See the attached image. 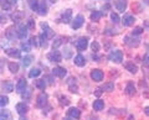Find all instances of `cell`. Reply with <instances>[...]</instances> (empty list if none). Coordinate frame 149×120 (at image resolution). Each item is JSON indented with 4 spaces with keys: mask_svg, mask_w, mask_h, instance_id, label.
<instances>
[{
    "mask_svg": "<svg viewBox=\"0 0 149 120\" xmlns=\"http://www.w3.org/2000/svg\"><path fill=\"white\" fill-rule=\"evenodd\" d=\"M26 86H27V83H26L25 78L19 79V82L16 83V92H17V93H22V92H25Z\"/></svg>",
    "mask_w": 149,
    "mask_h": 120,
    "instance_id": "7c38bea8",
    "label": "cell"
},
{
    "mask_svg": "<svg viewBox=\"0 0 149 120\" xmlns=\"http://www.w3.org/2000/svg\"><path fill=\"white\" fill-rule=\"evenodd\" d=\"M31 61H32V57L31 56L22 57V66H24V67H29L30 64H31Z\"/></svg>",
    "mask_w": 149,
    "mask_h": 120,
    "instance_id": "e575fe53",
    "label": "cell"
},
{
    "mask_svg": "<svg viewBox=\"0 0 149 120\" xmlns=\"http://www.w3.org/2000/svg\"><path fill=\"white\" fill-rule=\"evenodd\" d=\"M27 30H29V27L25 26V25H20L17 29V35H19V39L24 40L27 37Z\"/></svg>",
    "mask_w": 149,
    "mask_h": 120,
    "instance_id": "8fae6325",
    "label": "cell"
},
{
    "mask_svg": "<svg viewBox=\"0 0 149 120\" xmlns=\"http://www.w3.org/2000/svg\"><path fill=\"white\" fill-rule=\"evenodd\" d=\"M9 71H10L11 73L19 72V64L16 62H9Z\"/></svg>",
    "mask_w": 149,
    "mask_h": 120,
    "instance_id": "f546056e",
    "label": "cell"
},
{
    "mask_svg": "<svg viewBox=\"0 0 149 120\" xmlns=\"http://www.w3.org/2000/svg\"><path fill=\"white\" fill-rule=\"evenodd\" d=\"M47 40H49V39L46 37L45 34L42 32V34L40 35V46H41V47H47V42H46Z\"/></svg>",
    "mask_w": 149,
    "mask_h": 120,
    "instance_id": "836d02e7",
    "label": "cell"
},
{
    "mask_svg": "<svg viewBox=\"0 0 149 120\" xmlns=\"http://www.w3.org/2000/svg\"><path fill=\"white\" fill-rule=\"evenodd\" d=\"M111 19H112V21L114 22V24H117V22H119V16H118V14H116V12H112L111 14Z\"/></svg>",
    "mask_w": 149,
    "mask_h": 120,
    "instance_id": "ab89813d",
    "label": "cell"
},
{
    "mask_svg": "<svg viewBox=\"0 0 149 120\" xmlns=\"http://www.w3.org/2000/svg\"><path fill=\"white\" fill-rule=\"evenodd\" d=\"M101 90H102V88H97L96 92H95V94H96L97 97H101V94H102V92H101Z\"/></svg>",
    "mask_w": 149,
    "mask_h": 120,
    "instance_id": "c3c4849f",
    "label": "cell"
},
{
    "mask_svg": "<svg viewBox=\"0 0 149 120\" xmlns=\"http://www.w3.org/2000/svg\"><path fill=\"white\" fill-rule=\"evenodd\" d=\"M24 12H21V11H16V12H14L13 15H11V20L14 22H21L22 20V17H24Z\"/></svg>",
    "mask_w": 149,
    "mask_h": 120,
    "instance_id": "603a6c76",
    "label": "cell"
},
{
    "mask_svg": "<svg viewBox=\"0 0 149 120\" xmlns=\"http://www.w3.org/2000/svg\"><path fill=\"white\" fill-rule=\"evenodd\" d=\"M124 42L127 43L129 47H138L141 40L137 39V37H134V35H130V36H125V37H124Z\"/></svg>",
    "mask_w": 149,
    "mask_h": 120,
    "instance_id": "7a4b0ae2",
    "label": "cell"
},
{
    "mask_svg": "<svg viewBox=\"0 0 149 120\" xmlns=\"http://www.w3.org/2000/svg\"><path fill=\"white\" fill-rule=\"evenodd\" d=\"M41 27L44 29V34H45V36H46L47 39H52L54 36H55V32L50 29L49 25L46 24V22H41Z\"/></svg>",
    "mask_w": 149,
    "mask_h": 120,
    "instance_id": "30bf717a",
    "label": "cell"
},
{
    "mask_svg": "<svg viewBox=\"0 0 149 120\" xmlns=\"http://www.w3.org/2000/svg\"><path fill=\"white\" fill-rule=\"evenodd\" d=\"M74 64L78 67H83L86 64V59L85 57L82 56V54H77L76 57H74Z\"/></svg>",
    "mask_w": 149,
    "mask_h": 120,
    "instance_id": "44dd1931",
    "label": "cell"
},
{
    "mask_svg": "<svg viewBox=\"0 0 149 120\" xmlns=\"http://www.w3.org/2000/svg\"><path fill=\"white\" fill-rule=\"evenodd\" d=\"M108 58L111 59L112 62H116V63H120V62L123 61V53H122V51H119V50L112 51V52L109 53Z\"/></svg>",
    "mask_w": 149,
    "mask_h": 120,
    "instance_id": "6da1fadb",
    "label": "cell"
},
{
    "mask_svg": "<svg viewBox=\"0 0 149 120\" xmlns=\"http://www.w3.org/2000/svg\"><path fill=\"white\" fill-rule=\"evenodd\" d=\"M144 112H146V114H147V115H149V107L144 108Z\"/></svg>",
    "mask_w": 149,
    "mask_h": 120,
    "instance_id": "f907efd6",
    "label": "cell"
},
{
    "mask_svg": "<svg viewBox=\"0 0 149 120\" xmlns=\"http://www.w3.org/2000/svg\"><path fill=\"white\" fill-rule=\"evenodd\" d=\"M17 31H15V27L14 26H10V27H8L6 31H5V36L10 40V41H15L17 37H19V35L16 34Z\"/></svg>",
    "mask_w": 149,
    "mask_h": 120,
    "instance_id": "5b68a950",
    "label": "cell"
},
{
    "mask_svg": "<svg viewBox=\"0 0 149 120\" xmlns=\"http://www.w3.org/2000/svg\"><path fill=\"white\" fill-rule=\"evenodd\" d=\"M1 9L3 10H10L11 9V4L9 0H1Z\"/></svg>",
    "mask_w": 149,
    "mask_h": 120,
    "instance_id": "d590c367",
    "label": "cell"
},
{
    "mask_svg": "<svg viewBox=\"0 0 149 120\" xmlns=\"http://www.w3.org/2000/svg\"><path fill=\"white\" fill-rule=\"evenodd\" d=\"M104 108V101H102V100H95L93 101V109L96 110V112H100V110H102Z\"/></svg>",
    "mask_w": 149,
    "mask_h": 120,
    "instance_id": "cb8c5ba5",
    "label": "cell"
},
{
    "mask_svg": "<svg viewBox=\"0 0 149 120\" xmlns=\"http://www.w3.org/2000/svg\"><path fill=\"white\" fill-rule=\"evenodd\" d=\"M74 82H76V81H74ZM74 82H73V78H70L67 83H68L70 90H71L72 93H77V92H78V87H77V84Z\"/></svg>",
    "mask_w": 149,
    "mask_h": 120,
    "instance_id": "d4e9b609",
    "label": "cell"
},
{
    "mask_svg": "<svg viewBox=\"0 0 149 120\" xmlns=\"http://www.w3.org/2000/svg\"><path fill=\"white\" fill-rule=\"evenodd\" d=\"M124 67H125V70H127L128 72L133 73V74H136V73L138 72V67H137V64L134 62H127L124 64Z\"/></svg>",
    "mask_w": 149,
    "mask_h": 120,
    "instance_id": "ac0fdd59",
    "label": "cell"
},
{
    "mask_svg": "<svg viewBox=\"0 0 149 120\" xmlns=\"http://www.w3.org/2000/svg\"><path fill=\"white\" fill-rule=\"evenodd\" d=\"M11 1H13V3H16V1H17V0H11Z\"/></svg>",
    "mask_w": 149,
    "mask_h": 120,
    "instance_id": "11a10c76",
    "label": "cell"
},
{
    "mask_svg": "<svg viewBox=\"0 0 149 120\" xmlns=\"http://www.w3.org/2000/svg\"><path fill=\"white\" fill-rule=\"evenodd\" d=\"M30 43H31V46H37L39 43H37V39L36 37H31L30 39Z\"/></svg>",
    "mask_w": 149,
    "mask_h": 120,
    "instance_id": "f6af8a7d",
    "label": "cell"
},
{
    "mask_svg": "<svg viewBox=\"0 0 149 120\" xmlns=\"http://www.w3.org/2000/svg\"><path fill=\"white\" fill-rule=\"evenodd\" d=\"M65 52H66V54H65V57H66V58L71 57V50H70V48H66V50H65Z\"/></svg>",
    "mask_w": 149,
    "mask_h": 120,
    "instance_id": "bcb514c9",
    "label": "cell"
},
{
    "mask_svg": "<svg viewBox=\"0 0 149 120\" xmlns=\"http://www.w3.org/2000/svg\"><path fill=\"white\" fill-rule=\"evenodd\" d=\"M116 8H117L118 11L124 12L125 9H127V0H117L116 1Z\"/></svg>",
    "mask_w": 149,
    "mask_h": 120,
    "instance_id": "d6986e66",
    "label": "cell"
},
{
    "mask_svg": "<svg viewBox=\"0 0 149 120\" xmlns=\"http://www.w3.org/2000/svg\"><path fill=\"white\" fill-rule=\"evenodd\" d=\"M49 59L51 62H55V63H58L61 62L62 59V56H61V52H58V51H52V52L49 53Z\"/></svg>",
    "mask_w": 149,
    "mask_h": 120,
    "instance_id": "52a82bcc",
    "label": "cell"
},
{
    "mask_svg": "<svg viewBox=\"0 0 149 120\" xmlns=\"http://www.w3.org/2000/svg\"><path fill=\"white\" fill-rule=\"evenodd\" d=\"M144 3H146L147 5H149V0H144Z\"/></svg>",
    "mask_w": 149,
    "mask_h": 120,
    "instance_id": "db71d44e",
    "label": "cell"
},
{
    "mask_svg": "<svg viewBox=\"0 0 149 120\" xmlns=\"http://www.w3.org/2000/svg\"><path fill=\"white\" fill-rule=\"evenodd\" d=\"M63 120H74V119L73 118H65Z\"/></svg>",
    "mask_w": 149,
    "mask_h": 120,
    "instance_id": "f5cc1de1",
    "label": "cell"
},
{
    "mask_svg": "<svg viewBox=\"0 0 149 120\" xmlns=\"http://www.w3.org/2000/svg\"><path fill=\"white\" fill-rule=\"evenodd\" d=\"M85 24V17H83V15H77L76 17H74V20L72 21V29L73 30H77V29H80V27H82V25Z\"/></svg>",
    "mask_w": 149,
    "mask_h": 120,
    "instance_id": "3957f363",
    "label": "cell"
},
{
    "mask_svg": "<svg viewBox=\"0 0 149 120\" xmlns=\"http://www.w3.org/2000/svg\"><path fill=\"white\" fill-rule=\"evenodd\" d=\"M8 103H9V98H8V97H5V95L0 97V105H1V107H5Z\"/></svg>",
    "mask_w": 149,
    "mask_h": 120,
    "instance_id": "f35d334b",
    "label": "cell"
},
{
    "mask_svg": "<svg viewBox=\"0 0 149 120\" xmlns=\"http://www.w3.org/2000/svg\"><path fill=\"white\" fill-rule=\"evenodd\" d=\"M3 90L4 92H8V93H10V92L14 90V84L11 82H4L3 83Z\"/></svg>",
    "mask_w": 149,
    "mask_h": 120,
    "instance_id": "4316f807",
    "label": "cell"
},
{
    "mask_svg": "<svg viewBox=\"0 0 149 120\" xmlns=\"http://www.w3.org/2000/svg\"><path fill=\"white\" fill-rule=\"evenodd\" d=\"M29 29H34V26H35V24H34V20L32 19H29V21H27V25H26Z\"/></svg>",
    "mask_w": 149,
    "mask_h": 120,
    "instance_id": "ee69618b",
    "label": "cell"
},
{
    "mask_svg": "<svg viewBox=\"0 0 149 120\" xmlns=\"http://www.w3.org/2000/svg\"><path fill=\"white\" fill-rule=\"evenodd\" d=\"M47 11V6H46V3L45 0H42V1H40L39 4V9H37V12H39V15H46V12Z\"/></svg>",
    "mask_w": 149,
    "mask_h": 120,
    "instance_id": "7402d4cb",
    "label": "cell"
},
{
    "mask_svg": "<svg viewBox=\"0 0 149 120\" xmlns=\"http://www.w3.org/2000/svg\"><path fill=\"white\" fill-rule=\"evenodd\" d=\"M91 48H92L93 52L97 53V52H98V51L101 50V46H100V43L97 42V41H95V42H92V43H91Z\"/></svg>",
    "mask_w": 149,
    "mask_h": 120,
    "instance_id": "8d00e7d4",
    "label": "cell"
},
{
    "mask_svg": "<svg viewBox=\"0 0 149 120\" xmlns=\"http://www.w3.org/2000/svg\"><path fill=\"white\" fill-rule=\"evenodd\" d=\"M67 114H68L70 118H73V119H80V117H81L80 109H78V108H74V107L70 108L68 112H67Z\"/></svg>",
    "mask_w": 149,
    "mask_h": 120,
    "instance_id": "5bb4252c",
    "label": "cell"
},
{
    "mask_svg": "<svg viewBox=\"0 0 149 120\" xmlns=\"http://www.w3.org/2000/svg\"><path fill=\"white\" fill-rule=\"evenodd\" d=\"M66 73H67V71L65 70L63 67H55L52 70V74L58 77V78H63L65 76H66Z\"/></svg>",
    "mask_w": 149,
    "mask_h": 120,
    "instance_id": "4fadbf2b",
    "label": "cell"
},
{
    "mask_svg": "<svg viewBox=\"0 0 149 120\" xmlns=\"http://www.w3.org/2000/svg\"><path fill=\"white\" fill-rule=\"evenodd\" d=\"M47 104V94L45 93H41L39 97H37V107L39 108H42Z\"/></svg>",
    "mask_w": 149,
    "mask_h": 120,
    "instance_id": "9a60e30c",
    "label": "cell"
},
{
    "mask_svg": "<svg viewBox=\"0 0 149 120\" xmlns=\"http://www.w3.org/2000/svg\"><path fill=\"white\" fill-rule=\"evenodd\" d=\"M20 120H26V119H25V118H21V119H20Z\"/></svg>",
    "mask_w": 149,
    "mask_h": 120,
    "instance_id": "9f6ffc18",
    "label": "cell"
},
{
    "mask_svg": "<svg viewBox=\"0 0 149 120\" xmlns=\"http://www.w3.org/2000/svg\"><path fill=\"white\" fill-rule=\"evenodd\" d=\"M60 100H61V104L62 105H68L70 104V100H68V98H66V97H61Z\"/></svg>",
    "mask_w": 149,
    "mask_h": 120,
    "instance_id": "7bdbcfd3",
    "label": "cell"
},
{
    "mask_svg": "<svg viewBox=\"0 0 149 120\" xmlns=\"http://www.w3.org/2000/svg\"><path fill=\"white\" fill-rule=\"evenodd\" d=\"M62 41H63L62 37H57V39H56L55 42H54V48H57L58 46H61L62 45Z\"/></svg>",
    "mask_w": 149,
    "mask_h": 120,
    "instance_id": "60d3db41",
    "label": "cell"
},
{
    "mask_svg": "<svg viewBox=\"0 0 149 120\" xmlns=\"http://www.w3.org/2000/svg\"><path fill=\"white\" fill-rule=\"evenodd\" d=\"M71 17H72V10L71 9H67V10H65L61 15V22L63 24H68V22H71Z\"/></svg>",
    "mask_w": 149,
    "mask_h": 120,
    "instance_id": "9c48e42d",
    "label": "cell"
},
{
    "mask_svg": "<svg viewBox=\"0 0 149 120\" xmlns=\"http://www.w3.org/2000/svg\"><path fill=\"white\" fill-rule=\"evenodd\" d=\"M35 86H36V88H39V89H45L46 88V82H45V79H37L36 82H35Z\"/></svg>",
    "mask_w": 149,
    "mask_h": 120,
    "instance_id": "1f68e13d",
    "label": "cell"
},
{
    "mask_svg": "<svg viewBox=\"0 0 149 120\" xmlns=\"http://www.w3.org/2000/svg\"><path fill=\"white\" fill-rule=\"evenodd\" d=\"M128 120H134V117H133V115H130V117L128 118Z\"/></svg>",
    "mask_w": 149,
    "mask_h": 120,
    "instance_id": "816d5d0a",
    "label": "cell"
},
{
    "mask_svg": "<svg viewBox=\"0 0 149 120\" xmlns=\"http://www.w3.org/2000/svg\"><path fill=\"white\" fill-rule=\"evenodd\" d=\"M125 93L128 95H134L136 94V87H134V83L133 82H128L127 86H125Z\"/></svg>",
    "mask_w": 149,
    "mask_h": 120,
    "instance_id": "ffe728a7",
    "label": "cell"
},
{
    "mask_svg": "<svg viewBox=\"0 0 149 120\" xmlns=\"http://www.w3.org/2000/svg\"><path fill=\"white\" fill-rule=\"evenodd\" d=\"M134 21H136V19H134V16L132 15V14H124V16H123V19H122V24L125 26V27H128V26H132L134 24Z\"/></svg>",
    "mask_w": 149,
    "mask_h": 120,
    "instance_id": "277c9868",
    "label": "cell"
},
{
    "mask_svg": "<svg viewBox=\"0 0 149 120\" xmlns=\"http://www.w3.org/2000/svg\"><path fill=\"white\" fill-rule=\"evenodd\" d=\"M109 8H111V6H109V4H106V6L103 5V10H108Z\"/></svg>",
    "mask_w": 149,
    "mask_h": 120,
    "instance_id": "681fc988",
    "label": "cell"
},
{
    "mask_svg": "<svg viewBox=\"0 0 149 120\" xmlns=\"http://www.w3.org/2000/svg\"><path fill=\"white\" fill-rule=\"evenodd\" d=\"M40 74H41V71L39 70V68H32V70L30 71V73H29V77L30 78H36Z\"/></svg>",
    "mask_w": 149,
    "mask_h": 120,
    "instance_id": "d6a6232c",
    "label": "cell"
},
{
    "mask_svg": "<svg viewBox=\"0 0 149 120\" xmlns=\"http://www.w3.org/2000/svg\"><path fill=\"white\" fill-rule=\"evenodd\" d=\"M0 120H11V114L9 110H1L0 113Z\"/></svg>",
    "mask_w": 149,
    "mask_h": 120,
    "instance_id": "f1b7e54d",
    "label": "cell"
},
{
    "mask_svg": "<svg viewBox=\"0 0 149 120\" xmlns=\"http://www.w3.org/2000/svg\"><path fill=\"white\" fill-rule=\"evenodd\" d=\"M27 4H29V6H30L31 10L37 11V9H39V4H40V1H39V0H27Z\"/></svg>",
    "mask_w": 149,
    "mask_h": 120,
    "instance_id": "484cf974",
    "label": "cell"
},
{
    "mask_svg": "<svg viewBox=\"0 0 149 120\" xmlns=\"http://www.w3.org/2000/svg\"><path fill=\"white\" fill-rule=\"evenodd\" d=\"M21 50L25 51V52H30V50H31V43H30V42H22V43H21Z\"/></svg>",
    "mask_w": 149,
    "mask_h": 120,
    "instance_id": "74e56055",
    "label": "cell"
},
{
    "mask_svg": "<svg viewBox=\"0 0 149 120\" xmlns=\"http://www.w3.org/2000/svg\"><path fill=\"white\" fill-rule=\"evenodd\" d=\"M51 1H54V3H55V1H56V0H51Z\"/></svg>",
    "mask_w": 149,
    "mask_h": 120,
    "instance_id": "6f0895ef",
    "label": "cell"
},
{
    "mask_svg": "<svg viewBox=\"0 0 149 120\" xmlns=\"http://www.w3.org/2000/svg\"><path fill=\"white\" fill-rule=\"evenodd\" d=\"M143 32V29L142 27H136L133 31H132V35H134V36H137V35H141Z\"/></svg>",
    "mask_w": 149,
    "mask_h": 120,
    "instance_id": "b9f144b4",
    "label": "cell"
},
{
    "mask_svg": "<svg viewBox=\"0 0 149 120\" xmlns=\"http://www.w3.org/2000/svg\"><path fill=\"white\" fill-rule=\"evenodd\" d=\"M27 110H29L27 104H25V103H19V104H16V112H17V114L24 115V114L27 113Z\"/></svg>",
    "mask_w": 149,
    "mask_h": 120,
    "instance_id": "e0dca14e",
    "label": "cell"
},
{
    "mask_svg": "<svg viewBox=\"0 0 149 120\" xmlns=\"http://www.w3.org/2000/svg\"><path fill=\"white\" fill-rule=\"evenodd\" d=\"M144 64H146V66H149V53L146 56V58H144Z\"/></svg>",
    "mask_w": 149,
    "mask_h": 120,
    "instance_id": "7dc6e473",
    "label": "cell"
},
{
    "mask_svg": "<svg viewBox=\"0 0 149 120\" xmlns=\"http://www.w3.org/2000/svg\"><path fill=\"white\" fill-rule=\"evenodd\" d=\"M102 15H103V12H101V11H97V10L92 11L91 12V20L92 21H98L102 17Z\"/></svg>",
    "mask_w": 149,
    "mask_h": 120,
    "instance_id": "83f0119b",
    "label": "cell"
},
{
    "mask_svg": "<svg viewBox=\"0 0 149 120\" xmlns=\"http://www.w3.org/2000/svg\"><path fill=\"white\" fill-rule=\"evenodd\" d=\"M103 77H104V74L101 70H93L91 72V78L95 82H101L102 79H103Z\"/></svg>",
    "mask_w": 149,
    "mask_h": 120,
    "instance_id": "ba28073f",
    "label": "cell"
},
{
    "mask_svg": "<svg viewBox=\"0 0 149 120\" xmlns=\"http://www.w3.org/2000/svg\"><path fill=\"white\" fill-rule=\"evenodd\" d=\"M88 46V39L87 37H80L76 42V47L78 51H85Z\"/></svg>",
    "mask_w": 149,
    "mask_h": 120,
    "instance_id": "8992f818",
    "label": "cell"
},
{
    "mask_svg": "<svg viewBox=\"0 0 149 120\" xmlns=\"http://www.w3.org/2000/svg\"><path fill=\"white\" fill-rule=\"evenodd\" d=\"M113 89H114V83H112V82L106 83V84L102 87V90H104V92H113Z\"/></svg>",
    "mask_w": 149,
    "mask_h": 120,
    "instance_id": "4dcf8cb0",
    "label": "cell"
},
{
    "mask_svg": "<svg viewBox=\"0 0 149 120\" xmlns=\"http://www.w3.org/2000/svg\"><path fill=\"white\" fill-rule=\"evenodd\" d=\"M6 54L13 57V58H20L21 57V52H20V50H17V48H8Z\"/></svg>",
    "mask_w": 149,
    "mask_h": 120,
    "instance_id": "2e32d148",
    "label": "cell"
}]
</instances>
